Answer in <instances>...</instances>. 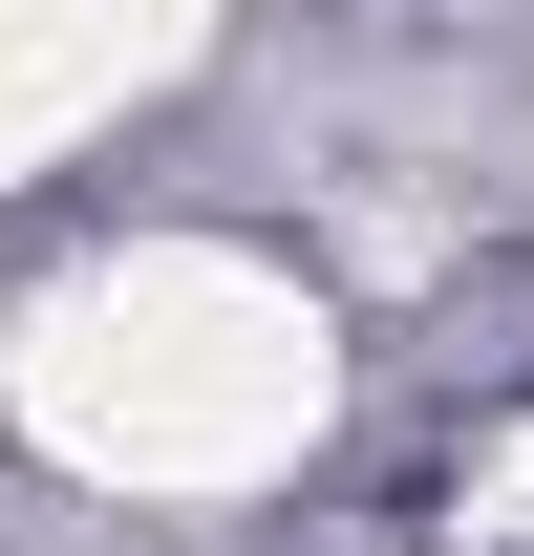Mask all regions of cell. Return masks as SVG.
I'll list each match as a JSON object with an SVG mask.
<instances>
[{
  "label": "cell",
  "mask_w": 534,
  "mask_h": 556,
  "mask_svg": "<svg viewBox=\"0 0 534 556\" xmlns=\"http://www.w3.org/2000/svg\"><path fill=\"white\" fill-rule=\"evenodd\" d=\"M0 407H22L43 471L214 514V492H278L342 428V321H321V278L236 257V236H129V257H86V278L22 300Z\"/></svg>",
  "instance_id": "1"
},
{
  "label": "cell",
  "mask_w": 534,
  "mask_h": 556,
  "mask_svg": "<svg viewBox=\"0 0 534 556\" xmlns=\"http://www.w3.org/2000/svg\"><path fill=\"white\" fill-rule=\"evenodd\" d=\"M150 86H193L171 0H0V172H65L86 129H129Z\"/></svg>",
  "instance_id": "2"
}]
</instances>
